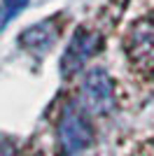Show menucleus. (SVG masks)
<instances>
[{"instance_id": "7", "label": "nucleus", "mask_w": 154, "mask_h": 156, "mask_svg": "<svg viewBox=\"0 0 154 156\" xmlns=\"http://www.w3.org/2000/svg\"><path fill=\"white\" fill-rule=\"evenodd\" d=\"M0 156H16V147L9 137L0 135Z\"/></svg>"}, {"instance_id": "2", "label": "nucleus", "mask_w": 154, "mask_h": 156, "mask_svg": "<svg viewBox=\"0 0 154 156\" xmlns=\"http://www.w3.org/2000/svg\"><path fill=\"white\" fill-rule=\"evenodd\" d=\"M117 105L115 82L101 68L86 72L84 82L79 84V107L86 114H110Z\"/></svg>"}, {"instance_id": "5", "label": "nucleus", "mask_w": 154, "mask_h": 156, "mask_svg": "<svg viewBox=\"0 0 154 156\" xmlns=\"http://www.w3.org/2000/svg\"><path fill=\"white\" fill-rule=\"evenodd\" d=\"M58 35H61L58 16H51V19H45L40 23H35V26H31L28 30H24L19 35V44L33 54H45L58 40Z\"/></svg>"}, {"instance_id": "3", "label": "nucleus", "mask_w": 154, "mask_h": 156, "mask_svg": "<svg viewBox=\"0 0 154 156\" xmlns=\"http://www.w3.org/2000/svg\"><path fill=\"white\" fill-rule=\"evenodd\" d=\"M126 56L133 70L154 82V21H138L131 26L124 40Z\"/></svg>"}, {"instance_id": "1", "label": "nucleus", "mask_w": 154, "mask_h": 156, "mask_svg": "<svg viewBox=\"0 0 154 156\" xmlns=\"http://www.w3.org/2000/svg\"><path fill=\"white\" fill-rule=\"evenodd\" d=\"M56 140L61 156H75L91 144L94 128L89 124V114L79 107V103H68L63 107L56 126Z\"/></svg>"}, {"instance_id": "4", "label": "nucleus", "mask_w": 154, "mask_h": 156, "mask_svg": "<svg viewBox=\"0 0 154 156\" xmlns=\"http://www.w3.org/2000/svg\"><path fill=\"white\" fill-rule=\"evenodd\" d=\"M103 44V37L98 33L89 30V28H77L75 35L68 42V49H65L63 58H61V72L65 77H72L77 70H82L84 63L91 61L98 54Z\"/></svg>"}, {"instance_id": "6", "label": "nucleus", "mask_w": 154, "mask_h": 156, "mask_svg": "<svg viewBox=\"0 0 154 156\" xmlns=\"http://www.w3.org/2000/svg\"><path fill=\"white\" fill-rule=\"evenodd\" d=\"M26 2H28V0H2V2H0V28L5 26L9 19H14L26 7Z\"/></svg>"}]
</instances>
